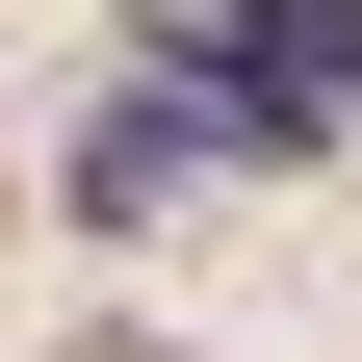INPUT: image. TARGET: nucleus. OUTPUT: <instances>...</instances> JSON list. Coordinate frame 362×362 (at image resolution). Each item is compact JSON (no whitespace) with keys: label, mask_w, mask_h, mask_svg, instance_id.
I'll return each mask as SVG.
<instances>
[{"label":"nucleus","mask_w":362,"mask_h":362,"mask_svg":"<svg viewBox=\"0 0 362 362\" xmlns=\"http://www.w3.org/2000/svg\"><path fill=\"white\" fill-rule=\"evenodd\" d=\"M78 233H156V207H181V181H207V129H181V78H129V104H78Z\"/></svg>","instance_id":"obj_1"},{"label":"nucleus","mask_w":362,"mask_h":362,"mask_svg":"<svg viewBox=\"0 0 362 362\" xmlns=\"http://www.w3.org/2000/svg\"><path fill=\"white\" fill-rule=\"evenodd\" d=\"M337 26H362V0H337Z\"/></svg>","instance_id":"obj_2"}]
</instances>
